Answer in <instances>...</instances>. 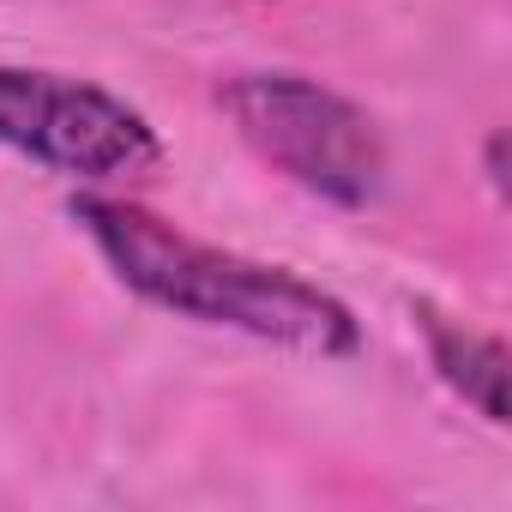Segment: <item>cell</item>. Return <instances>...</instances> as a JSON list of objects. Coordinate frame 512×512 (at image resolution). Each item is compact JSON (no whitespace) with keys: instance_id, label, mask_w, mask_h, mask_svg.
Masks as SVG:
<instances>
[{"instance_id":"5","label":"cell","mask_w":512,"mask_h":512,"mask_svg":"<svg viewBox=\"0 0 512 512\" xmlns=\"http://www.w3.org/2000/svg\"><path fill=\"white\" fill-rule=\"evenodd\" d=\"M488 181H494V193H506V133L488 139Z\"/></svg>"},{"instance_id":"2","label":"cell","mask_w":512,"mask_h":512,"mask_svg":"<svg viewBox=\"0 0 512 512\" xmlns=\"http://www.w3.org/2000/svg\"><path fill=\"white\" fill-rule=\"evenodd\" d=\"M223 109L235 133L278 175H290L296 187L332 205L356 211L386 187V145L374 121L350 97L302 73H241L223 85Z\"/></svg>"},{"instance_id":"1","label":"cell","mask_w":512,"mask_h":512,"mask_svg":"<svg viewBox=\"0 0 512 512\" xmlns=\"http://www.w3.org/2000/svg\"><path fill=\"white\" fill-rule=\"evenodd\" d=\"M73 223L97 241V253L115 266V278L133 296L181 320L229 326V332H247V338L296 350V356H320V362L356 356L362 344L356 314L338 296H326L320 284L284 266H260V260H241V253L205 247L133 199L79 193Z\"/></svg>"},{"instance_id":"3","label":"cell","mask_w":512,"mask_h":512,"mask_svg":"<svg viewBox=\"0 0 512 512\" xmlns=\"http://www.w3.org/2000/svg\"><path fill=\"white\" fill-rule=\"evenodd\" d=\"M0 145L79 181L145 175L163 157L139 109H127L121 97L85 79L31 73V67H0Z\"/></svg>"},{"instance_id":"4","label":"cell","mask_w":512,"mask_h":512,"mask_svg":"<svg viewBox=\"0 0 512 512\" xmlns=\"http://www.w3.org/2000/svg\"><path fill=\"white\" fill-rule=\"evenodd\" d=\"M416 320H422V338H428V356H434V368H440V380L482 416V422H506V344L500 338H488V332H476V326H464V320H452V314H440V308H416Z\"/></svg>"}]
</instances>
